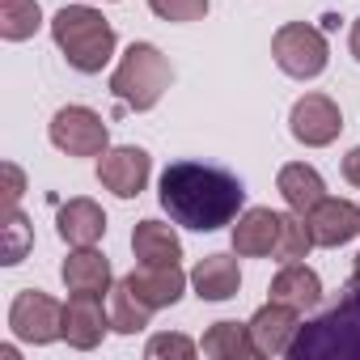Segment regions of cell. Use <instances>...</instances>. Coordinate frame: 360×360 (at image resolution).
I'll use <instances>...</instances> for the list:
<instances>
[{
	"label": "cell",
	"mask_w": 360,
	"mask_h": 360,
	"mask_svg": "<svg viewBox=\"0 0 360 360\" xmlns=\"http://www.w3.org/2000/svg\"><path fill=\"white\" fill-rule=\"evenodd\" d=\"M47 136L68 157H102L110 148V127L89 106H60L51 127H47Z\"/></svg>",
	"instance_id": "6"
},
{
	"label": "cell",
	"mask_w": 360,
	"mask_h": 360,
	"mask_svg": "<svg viewBox=\"0 0 360 360\" xmlns=\"http://www.w3.org/2000/svg\"><path fill=\"white\" fill-rule=\"evenodd\" d=\"M153 314H157V309H148L123 280L110 288V330H119V335H140Z\"/></svg>",
	"instance_id": "23"
},
{
	"label": "cell",
	"mask_w": 360,
	"mask_h": 360,
	"mask_svg": "<svg viewBox=\"0 0 360 360\" xmlns=\"http://www.w3.org/2000/svg\"><path fill=\"white\" fill-rule=\"evenodd\" d=\"M347 47H352V56H356V64H360V18L352 22V34H347Z\"/></svg>",
	"instance_id": "30"
},
{
	"label": "cell",
	"mask_w": 360,
	"mask_h": 360,
	"mask_svg": "<svg viewBox=\"0 0 360 360\" xmlns=\"http://www.w3.org/2000/svg\"><path fill=\"white\" fill-rule=\"evenodd\" d=\"M56 229H60V238H64L68 246H98L102 233H106V212H102L94 200L77 195V200H68V204L60 208Z\"/></svg>",
	"instance_id": "17"
},
{
	"label": "cell",
	"mask_w": 360,
	"mask_h": 360,
	"mask_svg": "<svg viewBox=\"0 0 360 360\" xmlns=\"http://www.w3.org/2000/svg\"><path fill=\"white\" fill-rule=\"evenodd\" d=\"M352 284L360 288V250H356V259H352Z\"/></svg>",
	"instance_id": "31"
},
{
	"label": "cell",
	"mask_w": 360,
	"mask_h": 360,
	"mask_svg": "<svg viewBox=\"0 0 360 360\" xmlns=\"http://www.w3.org/2000/svg\"><path fill=\"white\" fill-rule=\"evenodd\" d=\"M123 284H127L148 309H169V305L183 301L191 276L178 267V263H140V267H131V271L123 276Z\"/></svg>",
	"instance_id": "10"
},
{
	"label": "cell",
	"mask_w": 360,
	"mask_h": 360,
	"mask_svg": "<svg viewBox=\"0 0 360 360\" xmlns=\"http://www.w3.org/2000/svg\"><path fill=\"white\" fill-rule=\"evenodd\" d=\"M271 301H284L292 309H314L322 301V276L314 267H305L301 259L297 263H284L276 276H271Z\"/></svg>",
	"instance_id": "18"
},
{
	"label": "cell",
	"mask_w": 360,
	"mask_h": 360,
	"mask_svg": "<svg viewBox=\"0 0 360 360\" xmlns=\"http://www.w3.org/2000/svg\"><path fill=\"white\" fill-rule=\"evenodd\" d=\"M131 255L140 263H183V242L165 221H140L131 229Z\"/></svg>",
	"instance_id": "20"
},
{
	"label": "cell",
	"mask_w": 360,
	"mask_h": 360,
	"mask_svg": "<svg viewBox=\"0 0 360 360\" xmlns=\"http://www.w3.org/2000/svg\"><path fill=\"white\" fill-rule=\"evenodd\" d=\"M343 178H347V183L360 191V144H356V148L343 157Z\"/></svg>",
	"instance_id": "29"
},
{
	"label": "cell",
	"mask_w": 360,
	"mask_h": 360,
	"mask_svg": "<svg viewBox=\"0 0 360 360\" xmlns=\"http://www.w3.org/2000/svg\"><path fill=\"white\" fill-rule=\"evenodd\" d=\"M60 280L68 284V292H98V297H106L115 288L110 259L98 246H72V255L60 267Z\"/></svg>",
	"instance_id": "15"
},
{
	"label": "cell",
	"mask_w": 360,
	"mask_h": 360,
	"mask_svg": "<svg viewBox=\"0 0 360 360\" xmlns=\"http://www.w3.org/2000/svg\"><path fill=\"white\" fill-rule=\"evenodd\" d=\"M110 330V305L98 292H72L64 301V339L77 352H94Z\"/></svg>",
	"instance_id": "11"
},
{
	"label": "cell",
	"mask_w": 360,
	"mask_h": 360,
	"mask_svg": "<svg viewBox=\"0 0 360 360\" xmlns=\"http://www.w3.org/2000/svg\"><path fill=\"white\" fill-rule=\"evenodd\" d=\"M309 250H314V233H309L305 217L288 208L284 221H280V246H276V259H280V263H297V259H305Z\"/></svg>",
	"instance_id": "24"
},
{
	"label": "cell",
	"mask_w": 360,
	"mask_h": 360,
	"mask_svg": "<svg viewBox=\"0 0 360 360\" xmlns=\"http://www.w3.org/2000/svg\"><path fill=\"white\" fill-rule=\"evenodd\" d=\"M169 81H174V72H169V60L161 56V47H153V43H131V47L119 56L115 72H110V94H115L127 110H153V106L165 98Z\"/></svg>",
	"instance_id": "4"
},
{
	"label": "cell",
	"mask_w": 360,
	"mask_h": 360,
	"mask_svg": "<svg viewBox=\"0 0 360 360\" xmlns=\"http://www.w3.org/2000/svg\"><path fill=\"white\" fill-rule=\"evenodd\" d=\"M9 330L22 339V343H51V339H64V305L39 288H22L9 305Z\"/></svg>",
	"instance_id": "7"
},
{
	"label": "cell",
	"mask_w": 360,
	"mask_h": 360,
	"mask_svg": "<svg viewBox=\"0 0 360 360\" xmlns=\"http://www.w3.org/2000/svg\"><path fill=\"white\" fill-rule=\"evenodd\" d=\"M297 330H301V309H292L284 301H267L250 318V339H255L259 356H288Z\"/></svg>",
	"instance_id": "13"
},
{
	"label": "cell",
	"mask_w": 360,
	"mask_h": 360,
	"mask_svg": "<svg viewBox=\"0 0 360 360\" xmlns=\"http://www.w3.org/2000/svg\"><path fill=\"white\" fill-rule=\"evenodd\" d=\"M292 360H360V288L330 305L322 318L305 322L288 347Z\"/></svg>",
	"instance_id": "3"
},
{
	"label": "cell",
	"mask_w": 360,
	"mask_h": 360,
	"mask_svg": "<svg viewBox=\"0 0 360 360\" xmlns=\"http://www.w3.org/2000/svg\"><path fill=\"white\" fill-rule=\"evenodd\" d=\"M204 347L195 343V339H187V335H153L148 343H144V356L148 360H191V356H200Z\"/></svg>",
	"instance_id": "26"
},
{
	"label": "cell",
	"mask_w": 360,
	"mask_h": 360,
	"mask_svg": "<svg viewBox=\"0 0 360 360\" xmlns=\"http://www.w3.org/2000/svg\"><path fill=\"white\" fill-rule=\"evenodd\" d=\"M148 174H153V157L136 144H119L98 157V183L119 200H136L148 187Z\"/></svg>",
	"instance_id": "9"
},
{
	"label": "cell",
	"mask_w": 360,
	"mask_h": 360,
	"mask_svg": "<svg viewBox=\"0 0 360 360\" xmlns=\"http://www.w3.org/2000/svg\"><path fill=\"white\" fill-rule=\"evenodd\" d=\"M271 56L280 64L284 77L292 81H314L326 72L330 64V47H326V34L309 22H288L271 34Z\"/></svg>",
	"instance_id": "5"
},
{
	"label": "cell",
	"mask_w": 360,
	"mask_h": 360,
	"mask_svg": "<svg viewBox=\"0 0 360 360\" xmlns=\"http://www.w3.org/2000/svg\"><path fill=\"white\" fill-rule=\"evenodd\" d=\"M276 191H280L284 204H288L292 212H301V217H305L314 204L326 200L322 174H318L314 165H305V161H288V165H280V174H276Z\"/></svg>",
	"instance_id": "19"
},
{
	"label": "cell",
	"mask_w": 360,
	"mask_h": 360,
	"mask_svg": "<svg viewBox=\"0 0 360 360\" xmlns=\"http://www.w3.org/2000/svg\"><path fill=\"white\" fill-rule=\"evenodd\" d=\"M204 356H217V360H246V356H259L255 339H250V322H212L208 335H204Z\"/></svg>",
	"instance_id": "21"
},
{
	"label": "cell",
	"mask_w": 360,
	"mask_h": 360,
	"mask_svg": "<svg viewBox=\"0 0 360 360\" xmlns=\"http://www.w3.org/2000/svg\"><path fill=\"white\" fill-rule=\"evenodd\" d=\"M34 246V229H30V221H26V212L22 208H9V225H5V246H0V263L5 267H18L22 259H26V250Z\"/></svg>",
	"instance_id": "25"
},
{
	"label": "cell",
	"mask_w": 360,
	"mask_h": 360,
	"mask_svg": "<svg viewBox=\"0 0 360 360\" xmlns=\"http://www.w3.org/2000/svg\"><path fill=\"white\" fill-rule=\"evenodd\" d=\"M280 221H284V212L246 208V212L233 221V250H238L242 259H271L276 246H280Z\"/></svg>",
	"instance_id": "14"
},
{
	"label": "cell",
	"mask_w": 360,
	"mask_h": 360,
	"mask_svg": "<svg viewBox=\"0 0 360 360\" xmlns=\"http://www.w3.org/2000/svg\"><path fill=\"white\" fill-rule=\"evenodd\" d=\"M43 26L39 0H0V39L5 43H26Z\"/></svg>",
	"instance_id": "22"
},
{
	"label": "cell",
	"mask_w": 360,
	"mask_h": 360,
	"mask_svg": "<svg viewBox=\"0 0 360 360\" xmlns=\"http://www.w3.org/2000/svg\"><path fill=\"white\" fill-rule=\"evenodd\" d=\"M157 200L174 225L195 229V233H217L242 217L246 187L238 174H229L221 165L174 161V165H165L161 183H157Z\"/></svg>",
	"instance_id": "1"
},
{
	"label": "cell",
	"mask_w": 360,
	"mask_h": 360,
	"mask_svg": "<svg viewBox=\"0 0 360 360\" xmlns=\"http://www.w3.org/2000/svg\"><path fill=\"white\" fill-rule=\"evenodd\" d=\"M51 39L60 47V56L68 60V68H77L85 77L102 72L115 60V47H119L115 26L94 5H64L51 18Z\"/></svg>",
	"instance_id": "2"
},
{
	"label": "cell",
	"mask_w": 360,
	"mask_h": 360,
	"mask_svg": "<svg viewBox=\"0 0 360 360\" xmlns=\"http://www.w3.org/2000/svg\"><path fill=\"white\" fill-rule=\"evenodd\" d=\"M305 225L314 233V246L322 250H335V246H347L352 238H360V208L352 200H335L326 195L322 204H314L305 212Z\"/></svg>",
	"instance_id": "12"
},
{
	"label": "cell",
	"mask_w": 360,
	"mask_h": 360,
	"mask_svg": "<svg viewBox=\"0 0 360 360\" xmlns=\"http://www.w3.org/2000/svg\"><path fill=\"white\" fill-rule=\"evenodd\" d=\"M148 9L161 18V22H200L208 9H212V0H148Z\"/></svg>",
	"instance_id": "27"
},
{
	"label": "cell",
	"mask_w": 360,
	"mask_h": 360,
	"mask_svg": "<svg viewBox=\"0 0 360 360\" xmlns=\"http://www.w3.org/2000/svg\"><path fill=\"white\" fill-rule=\"evenodd\" d=\"M288 131L305 148H326L343 131V110L326 94H301L292 102V110H288Z\"/></svg>",
	"instance_id": "8"
},
{
	"label": "cell",
	"mask_w": 360,
	"mask_h": 360,
	"mask_svg": "<svg viewBox=\"0 0 360 360\" xmlns=\"http://www.w3.org/2000/svg\"><path fill=\"white\" fill-rule=\"evenodd\" d=\"M238 250L233 255H204L191 267V288L200 301H229L242 288V267H238Z\"/></svg>",
	"instance_id": "16"
},
{
	"label": "cell",
	"mask_w": 360,
	"mask_h": 360,
	"mask_svg": "<svg viewBox=\"0 0 360 360\" xmlns=\"http://www.w3.org/2000/svg\"><path fill=\"white\" fill-rule=\"evenodd\" d=\"M0 169H5V200H9V208H18L22 195H26V174H22L13 161H5Z\"/></svg>",
	"instance_id": "28"
}]
</instances>
